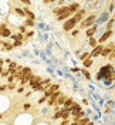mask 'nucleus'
I'll return each instance as SVG.
<instances>
[{"label": "nucleus", "instance_id": "nucleus-34", "mask_svg": "<svg viewBox=\"0 0 115 125\" xmlns=\"http://www.w3.org/2000/svg\"><path fill=\"white\" fill-rule=\"evenodd\" d=\"M7 83H9V84H11V83H16L14 75H13V74H10V75L7 77Z\"/></svg>", "mask_w": 115, "mask_h": 125}, {"label": "nucleus", "instance_id": "nucleus-27", "mask_svg": "<svg viewBox=\"0 0 115 125\" xmlns=\"http://www.w3.org/2000/svg\"><path fill=\"white\" fill-rule=\"evenodd\" d=\"M88 58H91V55H90V53H88V51H85V53H83V54L80 55V60H81L83 62H84L85 60H88Z\"/></svg>", "mask_w": 115, "mask_h": 125}, {"label": "nucleus", "instance_id": "nucleus-24", "mask_svg": "<svg viewBox=\"0 0 115 125\" xmlns=\"http://www.w3.org/2000/svg\"><path fill=\"white\" fill-rule=\"evenodd\" d=\"M14 13L17 16H20V17H26V14L23 11V7H14Z\"/></svg>", "mask_w": 115, "mask_h": 125}, {"label": "nucleus", "instance_id": "nucleus-21", "mask_svg": "<svg viewBox=\"0 0 115 125\" xmlns=\"http://www.w3.org/2000/svg\"><path fill=\"white\" fill-rule=\"evenodd\" d=\"M88 46L92 47V48H95V47L98 46V39H97V37H91V39H88Z\"/></svg>", "mask_w": 115, "mask_h": 125}, {"label": "nucleus", "instance_id": "nucleus-20", "mask_svg": "<svg viewBox=\"0 0 115 125\" xmlns=\"http://www.w3.org/2000/svg\"><path fill=\"white\" fill-rule=\"evenodd\" d=\"M3 50H6V51H11L14 47H13V43H10V41H3Z\"/></svg>", "mask_w": 115, "mask_h": 125}, {"label": "nucleus", "instance_id": "nucleus-4", "mask_svg": "<svg viewBox=\"0 0 115 125\" xmlns=\"http://www.w3.org/2000/svg\"><path fill=\"white\" fill-rule=\"evenodd\" d=\"M77 21L71 17V19H68V20H65L64 23H63V30L64 31H73L74 29H77Z\"/></svg>", "mask_w": 115, "mask_h": 125}, {"label": "nucleus", "instance_id": "nucleus-17", "mask_svg": "<svg viewBox=\"0 0 115 125\" xmlns=\"http://www.w3.org/2000/svg\"><path fill=\"white\" fill-rule=\"evenodd\" d=\"M114 24H115V16H112V17L107 21V24H105V31H107V30H112Z\"/></svg>", "mask_w": 115, "mask_h": 125}, {"label": "nucleus", "instance_id": "nucleus-44", "mask_svg": "<svg viewBox=\"0 0 115 125\" xmlns=\"http://www.w3.org/2000/svg\"><path fill=\"white\" fill-rule=\"evenodd\" d=\"M70 125H77V122H71V124H70Z\"/></svg>", "mask_w": 115, "mask_h": 125}, {"label": "nucleus", "instance_id": "nucleus-23", "mask_svg": "<svg viewBox=\"0 0 115 125\" xmlns=\"http://www.w3.org/2000/svg\"><path fill=\"white\" fill-rule=\"evenodd\" d=\"M90 122H91V121H90V117H84L83 119H80V121L77 122V125H88Z\"/></svg>", "mask_w": 115, "mask_h": 125}, {"label": "nucleus", "instance_id": "nucleus-15", "mask_svg": "<svg viewBox=\"0 0 115 125\" xmlns=\"http://www.w3.org/2000/svg\"><path fill=\"white\" fill-rule=\"evenodd\" d=\"M84 117H87V114H85V111L83 109V111H80V112L77 114L75 117H71V119H73V122H78L80 119H83Z\"/></svg>", "mask_w": 115, "mask_h": 125}, {"label": "nucleus", "instance_id": "nucleus-25", "mask_svg": "<svg viewBox=\"0 0 115 125\" xmlns=\"http://www.w3.org/2000/svg\"><path fill=\"white\" fill-rule=\"evenodd\" d=\"M23 24L26 26V27H34V26H36V23H34V20H30V19H26Z\"/></svg>", "mask_w": 115, "mask_h": 125}, {"label": "nucleus", "instance_id": "nucleus-29", "mask_svg": "<svg viewBox=\"0 0 115 125\" xmlns=\"http://www.w3.org/2000/svg\"><path fill=\"white\" fill-rule=\"evenodd\" d=\"M81 73H83V75H84L87 80H91V74H90V71L87 70V68H83V70H81Z\"/></svg>", "mask_w": 115, "mask_h": 125}, {"label": "nucleus", "instance_id": "nucleus-32", "mask_svg": "<svg viewBox=\"0 0 115 125\" xmlns=\"http://www.w3.org/2000/svg\"><path fill=\"white\" fill-rule=\"evenodd\" d=\"M16 87H17V83H11V84H7V90L13 91V90H16Z\"/></svg>", "mask_w": 115, "mask_h": 125}, {"label": "nucleus", "instance_id": "nucleus-18", "mask_svg": "<svg viewBox=\"0 0 115 125\" xmlns=\"http://www.w3.org/2000/svg\"><path fill=\"white\" fill-rule=\"evenodd\" d=\"M13 34H11V31H10V29H4V30L0 33V39H9V37H11Z\"/></svg>", "mask_w": 115, "mask_h": 125}, {"label": "nucleus", "instance_id": "nucleus-43", "mask_svg": "<svg viewBox=\"0 0 115 125\" xmlns=\"http://www.w3.org/2000/svg\"><path fill=\"white\" fill-rule=\"evenodd\" d=\"M4 91H7V85H6V84L0 85V93H4Z\"/></svg>", "mask_w": 115, "mask_h": 125}, {"label": "nucleus", "instance_id": "nucleus-45", "mask_svg": "<svg viewBox=\"0 0 115 125\" xmlns=\"http://www.w3.org/2000/svg\"><path fill=\"white\" fill-rule=\"evenodd\" d=\"M1 44H3V40L0 39V46H1Z\"/></svg>", "mask_w": 115, "mask_h": 125}, {"label": "nucleus", "instance_id": "nucleus-13", "mask_svg": "<svg viewBox=\"0 0 115 125\" xmlns=\"http://www.w3.org/2000/svg\"><path fill=\"white\" fill-rule=\"evenodd\" d=\"M80 111H83V107H81V104L75 102V104H74V107L70 109V112H71V117H75V115L78 114V112H80Z\"/></svg>", "mask_w": 115, "mask_h": 125}, {"label": "nucleus", "instance_id": "nucleus-8", "mask_svg": "<svg viewBox=\"0 0 115 125\" xmlns=\"http://www.w3.org/2000/svg\"><path fill=\"white\" fill-rule=\"evenodd\" d=\"M61 94H63L61 91H57V93H54L53 95H51V97L47 100V105H48V107H54V105L57 104V100H58V97H60Z\"/></svg>", "mask_w": 115, "mask_h": 125}, {"label": "nucleus", "instance_id": "nucleus-6", "mask_svg": "<svg viewBox=\"0 0 115 125\" xmlns=\"http://www.w3.org/2000/svg\"><path fill=\"white\" fill-rule=\"evenodd\" d=\"M85 17H87V9H80L73 16V19L77 21V24H80L85 19Z\"/></svg>", "mask_w": 115, "mask_h": 125}, {"label": "nucleus", "instance_id": "nucleus-33", "mask_svg": "<svg viewBox=\"0 0 115 125\" xmlns=\"http://www.w3.org/2000/svg\"><path fill=\"white\" fill-rule=\"evenodd\" d=\"M78 34H80V29H74V30L71 31V36L73 37H78Z\"/></svg>", "mask_w": 115, "mask_h": 125}, {"label": "nucleus", "instance_id": "nucleus-19", "mask_svg": "<svg viewBox=\"0 0 115 125\" xmlns=\"http://www.w3.org/2000/svg\"><path fill=\"white\" fill-rule=\"evenodd\" d=\"M67 98H68V97H67L65 94H61V95L58 97V100H57V104H55V105H60V107H63V105H64V102L67 101Z\"/></svg>", "mask_w": 115, "mask_h": 125}, {"label": "nucleus", "instance_id": "nucleus-26", "mask_svg": "<svg viewBox=\"0 0 115 125\" xmlns=\"http://www.w3.org/2000/svg\"><path fill=\"white\" fill-rule=\"evenodd\" d=\"M34 37V31H27L26 34H24V41H29Z\"/></svg>", "mask_w": 115, "mask_h": 125}, {"label": "nucleus", "instance_id": "nucleus-37", "mask_svg": "<svg viewBox=\"0 0 115 125\" xmlns=\"http://www.w3.org/2000/svg\"><path fill=\"white\" fill-rule=\"evenodd\" d=\"M73 122L71 119H61V122H60V125H70Z\"/></svg>", "mask_w": 115, "mask_h": 125}, {"label": "nucleus", "instance_id": "nucleus-1", "mask_svg": "<svg viewBox=\"0 0 115 125\" xmlns=\"http://www.w3.org/2000/svg\"><path fill=\"white\" fill-rule=\"evenodd\" d=\"M97 19H98V16L95 14V13H92V14H88L87 17H85L84 20L81 21V23L78 24V27H80V30H87V29H90V27H92L94 24L97 23Z\"/></svg>", "mask_w": 115, "mask_h": 125}, {"label": "nucleus", "instance_id": "nucleus-22", "mask_svg": "<svg viewBox=\"0 0 115 125\" xmlns=\"http://www.w3.org/2000/svg\"><path fill=\"white\" fill-rule=\"evenodd\" d=\"M70 118H71V112H70L68 109L63 108V111H61V119H70Z\"/></svg>", "mask_w": 115, "mask_h": 125}, {"label": "nucleus", "instance_id": "nucleus-38", "mask_svg": "<svg viewBox=\"0 0 115 125\" xmlns=\"http://www.w3.org/2000/svg\"><path fill=\"white\" fill-rule=\"evenodd\" d=\"M30 108H31V104H30V102H26V104H23V109H24V111H29Z\"/></svg>", "mask_w": 115, "mask_h": 125}, {"label": "nucleus", "instance_id": "nucleus-36", "mask_svg": "<svg viewBox=\"0 0 115 125\" xmlns=\"http://www.w3.org/2000/svg\"><path fill=\"white\" fill-rule=\"evenodd\" d=\"M21 4L24 7H29V6H31V1L30 0H21Z\"/></svg>", "mask_w": 115, "mask_h": 125}, {"label": "nucleus", "instance_id": "nucleus-35", "mask_svg": "<svg viewBox=\"0 0 115 125\" xmlns=\"http://www.w3.org/2000/svg\"><path fill=\"white\" fill-rule=\"evenodd\" d=\"M108 60H109V61H115V50L111 51V54H109V57H108Z\"/></svg>", "mask_w": 115, "mask_h": 125}, {"label": "nucleus", "instance_id": "nucleus-3", "mask_svg": "<svg viewBox=\"0 0 115 125\" xmlns=\"http://www.w3.org/2000/svg\"><path fill=\"white\" fill-rule=\"evenodd\" d=\"M57 91H60V84H58V83H53V84H51V85H50L46 91L43 93V95L48 100V98H50L54 93H57Z\"/></svg>", "mask_w": 115, "mask_h": 125}, {"label": "nucleus", "instance_id": "nucleus-46", "mask_svg": "<svg viewBox=\"0 0 115 125\" xmlns=\"http://www.w3.org/2000/svg\"><path fill=\"white\" fill-rule=\"evenodd\" d=\"M1 118H3V114H0V119H1Z\"/></svg>", "mask_w": 115, "mask_h": 125}, {"label": "nucleus", "instance_id": "nucleus-14", "mask_svg": "<svg viewBox=\"0 0 115 125\" xmlns=\"http://www.w3.org/2000/svg\"><path fill=\"white\" fill-rule=\"evenodd\" d=\"M73 16H74V14H73L71 11H67V13H64V14L58 16V17H57V21H65V20H68V19H71Z\"/></svg>", "mask_w": 115, "mask_h": 125}, {"label": "nucleus", "instance_id": "nucleus-9", "mask_svg": "<svg viewBox=\"0 0 115 125\" xmlns=\"http://www.w3.org/2000/svg\"><path fill=\"white\" fill-rule=\"evenodd\" d=\"M97 31H98V26L94 24L92 27H90V29L85 30V37H87V39H91V37H94V36L97 34Z\"/></svg>", "mask_w": 115, "mask_h": 125}, {"label": "nucleus", "instance_id": "nucleus-28", "mask_svg": "<svg viewBox=\"0 0 115 125\" xmlns=\"http://www.w3.org/2000/svg\"><path fill=\"white\" fill-rule=\"evenodd\" d=\"M92 62H94V60H92V58H88V60H85V61L83 62V64H84V68H90V67L92 65Z\"/></svg>", "mask_w": 115, "mask_h": 125}, {"label": "nucleus", "instance_id": "nucleus-12", "mask_svg": "<svg viewBox=\"0 0 115 125\" xmlns=\"http://www.w3.org/2000/svg\"><path fill=\"white\" fill-rule=\"evenodd\" d=\"M68 9H70V11H71L73 14H75L77 11L81 9V4H80L78 1H74V3H70L68 4Z\"/></svg>", "mask_w": 115, "mask_h": 125}, {"label": "nucleus", "instance_id": "nucleus-5", "mask_svg": "<svg viewBox=\"0 0 115 125\" xmlns=\"http://www.w3.org/2000/svg\"><path fill=\"white\" fill-rule=\"evenodd\" d=\"M112 36H114V30H107V31H104L100 37H98V44H105V43H107L109 39H112Z\"/></svg>", "mask_w": 115, "mask_h": 125}, {"label": "nucleus", "instance_id": "nucleus-41", "mask_svg": "<svg viewBox=\"0 0 115 125\" xmlns=\"http://www.w3.org/2000/svg\"><path fill=\"white\" fill-rule=\"evenodd\" d=\"M21 44H23V43H21V41H17V40H14V41H13V47H21Z\"/></svg>", "mask_w": 115, "mask_h": 125}, {"label": "nucleus", "instance_id": "nucleus-2", "mask_svg": "<svg viewBox=\"0 0 115 125\" xmlns=\"http://www.w3.org/2000/svg\"><path fill=\"white\" fill-rule=\"evenodd\" d=\"M51 84H53L51 78H43V81H41L37 87H34V88H33V91H34V93H44L47 88L51 85Z\"/></svg>", "mask_w": 115, "mask_h": 125}, {"label": "nucleus", "instance_id": "nucleus-16", "mask_svg": "<svg viewBox=\"0 0 115 125\" xmlns=\"http://www.w3.org/2000/svg\"><path fill=\"white\" fill-rule=\"evenodd\" d=\"M111 51H112V50L105 44V46H104V50H102V53H101V58H108L109 54H111Z\"/></svg>", "mask_w": 115, "mask_h": 125}, {"label": "nucleus", "instance_id": "nucleus-39", "mask_svg": "<svg viewBox=\"0 0 115 125\" xmlns=\"http://www.w3.org/2000/svg\"><path fill=\"white\" fill-rule=\"evenodd\" d=\"M47 101V98H46V97H44V95H41V98H40V100H38V105H41V104H44V102H46Z\"/></svg>", "mask_w": 115, "mask_h": 125}, {"label": "nucleus", "instance_id": "nucleus-7", "mask_svg": "<svg viewBox=\"0 0 115 125\" xmlns=\"http://www.w3.org/2000/svg\"><path fill=\"white\" fill-rule=\"evenodd\" d=\"M104 46H105V44H98L95 48H92V51L90 53V55H91L92 60H95V58L101 57V53H102V50H104Z\"/></svg>", "mask_w": 115, "mask_h": 125}, {"label": "nucleus", "instance_id": "nucleus-11", "mask_svg": "<svg viewBox=\"0 0 115 125\" xmlns=\"http://www.w3.org/2000/svg\"><path fill=\"white\" fill-rule=\"evenodd\" d=\"M74 104H75V100H74L73 97H68V98H67V101L64 102L63 108H64V109H68V111H70V109L74 107Z\"/></svg>", "mask_w": 115, "mask_h": 125}, {"label": "nucleus", "instance_id": "nucleus-42", "mask_svg": "<svg viewBox=\"0 0 115 125\" xmlns=\"http://www.w3.org/2000/svg\"><path fill=\"white\" fill-rule=\"evenodd\" d=\"M16 93H17V94H23V93H24V87L20 85L19 88H17V90H16Z\"/></svg>", "mask_w": 115, "mask_h": 125}, {"label": "nucleus", "instance_id": "nucleus-40", "mask_svg": "<svg viewBox=\"0 0 115 125\" xmlns=\"http://www.w3.org/2000/svg\"><path fill=\"white\" fill-rule=\"evenodd\" d=\"M3 64H4V60H3V58H0V75H1V73H3V70H4Z\"/></svg>", "mask_w": 115, "mask_h": 125}, {"label": "nucleus", "instance_id": "nucleus-10", "mask_svg": "<svg viewBox=\"0 0 115 125\" xmlns=\"http://www.w3.org/2000/svg\"><path fill=\"white\" fill-rule=\"evenodd\" d=\"M41 81H43V77H40V75H33V77L30 78V81H29V85H30L31 88H34V87H37Z\"/></svg>", "mask_w": 115, "mask_h": 125}, {"label": "nucleus", "instance_id": "nucleus-30", "mask_svg": "<svg viewBox=\"0 0 115 125\" xmlns=\"http://www.w3.org/2000/svg\"><path fill=\"white\" fill-rule=\"evenodd\" d=\"M9 75H10V70H9V67H7V68H4V70H3V73H1V75H0V77H1V78H7Z\"/></svg>", "mask_w": 115, "mask_h": 125}, {"label": "nucleus", "instance_id": "nucleus-31", "mask_svg": "<svg viewBox=\"0 0 115 125\" xmlns=\"http://www.w3.org/2000/svg\"><path fill=\"white\" fill-rule=\"evenodd\" d=\"M19 33H21V34H26V33H27V27H26L24 24H20V26H19Z\"/></svg>", "mask_w": 115, "mask_h": 125}]
</instances>
